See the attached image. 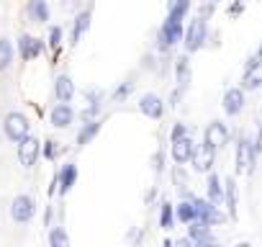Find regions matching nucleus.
<instances>
[{
  "label": "nucleus",
  "mask_w": 262,
  "mask_h": 247,
  "mask_svg": "<svg viewBox=\"0 0 262 247\" xmlns=\"http://www.w3.org/2000/svg\"><path fill=\"white\" fill-rule=\"evenodd\" d=\"M3 134H6L13 145H18L24 137H29V134H31V123H29V118H26L24 113L11 111V113L3 118Z\"/></svg>",
  "instance_id": "obj_1"
},
{
  "label": "nucleus",
  "mask_w": 262,
  "mask_h": 247,
  "mask_svg": "<svg viewBox=\"0 0 262 247\" xmlns=\"http://www.w3.org/2000/svg\"><path fill=\"white\" fill-rule=\"evenodd\" d=\"M34 211H36V203L29 193H18L11 203V219L16 224H29L34 219Z\"/></svg>",
  "instance_id": "obj_2"
},
{
  "label": "nucleus",
  "mask_w": 262,
  "mask_h": 247,
  "mask_svg": "<svg viewBox=\"0 0 262 247\" xmlns=\"http://www.w3.org/2000/svg\"><path fill=\"white\" fill-rule=\"evenodd\" d=\"M206 36H208V26H206V18L201 16V18H195V21L190 24V29L185 31V49H188V54L198 52V49L206 44Z\"/></svg>",
  "instance_id": "obj_3"
},
{
  "label": "nucleus",
  "mask_w": 262,
  "mask_h": 247,
  "mask_svg": "<svg viewBox=\"0 0 262 247\" xmlns=\"http://www.w3.org/2000/svg\"><path fill=\"white\" fill-rule=\"evenodd\" d=\"M39 150H41V142L36 139V137H24L21 142H18V162L29 170V168H34L36 165V160H39Z\"/></svg>",
  "instance_id": "obj_4"
},
{
  "label": "nucleus",
  "mask_w": 262,
  "mask_h": 247,
  "mask_svg": "<svg viewBox=\"0 0 262 247\" xmlns=\"http://www.w3.org/2000/svg\"><path fill=\"white\" fill-rule=\"evenodd\" d=\"M180 39H183V18H172V16H167V21H165L162 29H160V47L167 49V47L178 44Z\"/></svg>",
  "instance_id": "obj_5"
},
{
  "label": "nucleus",
  "mask_w": 262,
  "mask_h": 247,
  "mask_svg": "<svg viewBox=\"0 0 262 247\" xmlns=\"http://www.w3.org/2000/svg\"><path fill=\"white\" fill-rule=\"evenodd\" d=\"M206 145L208 147H224L226 142H229V129H226V123L224 121H211L208 127H206Z\"/></svg>",
  "instance_id": "obj_6"
},
{
  "label": "nucleus",
  "mask_w": 262,
  "mask_h": 247,
  "mask_svg": "<svg viewBox=\"0 0 262 247\" xmlns=\"http://www.w3.org/2000/svg\"><path fill=\"white\" fill-rule=\"evenodd\" d=\"M249 170H254V150L242 137L236 145V173H249Z\"/></svg>",
  "instance_id": "obj_7"
},
{
  "label": "nucleus",
  "mask_w": 262,
  "mask_h": 247,
  "mask_svg": "<svg viewBox=\"0 0 262 247\" xmlns=\"http://www.w3.org/2000/svg\"><path fill=\"white\" fill-rule=\"evenodd\" d=\"M190 162H193V170H198V173H211V165H213V147H208L206 142L198 145V147L193 150Z\"/></svg>",
  "instance_id": "obj_8"
},
{
  "label": "nucleus",
  "mask_w": 262,
  "mask_h": 247,
  "mask_svg": "<svg viewBox=\"0 0 262 247\" xmlns=\"http://www.w3.org/2000/svg\"><path fill=\"white\" fill-rule=\"evenodd\" d=\"M139 111H142L144 116H149V118H162V113H165V103H162L160 95H155V93H144V95L139 98Z\"/></svg>",
  "instance_id": "obj_9"
},
{
  "label": "nucleus",
  "mask_w": 262,
  "mask_h": 247,
  "mask_svg": "<svg viewBox=\"0 0 262 247\" xmlns=\"http://www.w3.org/2000/svg\"><path fill=\"white\" fill-rule=\"evenodd\" d=\"M193 150H195V145H193L190 134H188V137H183V139H175V142L170 145L172 160H175L178 165H185V162H190V157H193Z\"/></svg>",
  "instance_id": "obj_10"
},
{
  "label": "nucleus",
  "mask_w": 262,
  "mask_h": 247,
  "mask_svg": "<svg viewBox=\"0 0 262 247\" xmlns=\"http://www.w3.org/2000/svg\"><path fill=\"white\" fill-rule=\"evenodd\" d=\"M77 183V165H72V162H67L57 175H54V186H59V193L62 196H67L70 191H72V186Z\"/></svg>",
  "instance_id": "obj_11"
},
{
  "label": "nucleus",
  "mask_w": 262,
  "mask_h": 247,
  "mask_svg": "<svg viewBox=\"0 0 262 247\" xmlns=\"http://www.w3.org/2000/svg\"><path fill=\"white\" fill-rule=\"evenodd\" d=\"M49 118H52V127H57V129H67L70 123H72V118H75V111H72L70 103H57V106L52 108Z\"/></svg>",
  "instance_id": "obj_12"
},
{
  "label": "nucleus",
  "mask_w": 262,
  "mask_h": 247,
  "mask_svg": "<svg viewBox=\"0 0 262 247\" xmlns=\"http://www.w3.org/2000/svg\"><path fill=\"white\" fill-rule=\"evenodd\" d=\"M18 52H21L24 59H36V57L44 52V42H41V39H34V36H29V34H24V36L18 39Z\"/></svg>",
  "instance_id": "obj_13"
},
{
  "label": "nucleus",
  "mask_w": 262,
  "mask_h": 247,
  "mask_svg": "<svg viewBox=\"0 0 262 247\" xmlns=\"http://www.w3.org/2000/svg\"><path fill=\"white\" fill-rule=\"evenodd\" d=\"M242 108H244V90L242 88H229L224 93V111L229 116H236V113H242Z\"/></svg>",
  "instance_id": "obj_14"
},
{
  "label": "nucleus",
  "mask_w": 262,
  "mask_h": 247,
  "mask_svg": "<svg viewBox=\"0 0 262 247\" xmlns=\"http://www.w3.org/2000/svg\"><path fill=\"white\" fill-rule=\"evenodd\" d=\"M54 93H57L59 103H70L75 98V83H72V77L70 75H59L57 83H54Z\"/></svg>",
  "instance_id": "obj_15"
},
{
  "label": "nucleus",
  "mask_w": 262,
  "mask_h": 247,
  "mask_svg": "<svg viewBox=\"0 0 262 247\" xmlns=\"http://www.w3.org/2000/svg\"><path fill=\"white\" fill-rule=\"evenodd\" d=\"M188 237H190L193 242H198V244H211V242H213L211 227H206V224H201V221L188 224Z\"/></svg>",
  "instance_id": "obj_16"
},
{
  "label": "nucleus",
  "mask_w": 262,
  "mask_h": 247,
  "mask_svg": "<svg viewBox=\"0 0 262 247\" xmlns=\"http://www.w3.org/2000/svg\"><path fill=\"white\" fill-rule=\"evenodd\" d=\"M29 18L34 24H47L49 21V6H47V0H29Z\"/></svg>",
  "instance_id": "obj_17"
},
{
  "label": "nucleus",
  "mask_w": 262,
  "mask_h": 247,
  "mask_svg": "<svg viewBox=\"0 0 262 247\" xmlns=\"http://www.w3.org/2000/svg\"><path fill=\"white\" fill-rule=\"evenodd\" d=\"M206 193H208V201H211L213 206H219V203L224 201V188H221V180H219V175H216V173H211V175H208Z\"/></svg>",
  "instance_id": "obj_18"
},
{
  "label": "nucleus",
  "mask_w": 262,
  "mask_h": 247,
  "mask_svg": "<svg viewBox=\"0 0 262 247\" xmlns=\"http://www.w3.org/2000/svg\"><path fill=\"white\" fill-rule=\"evenodd\" d=\"M100 132V121L98 118H93V121H85V127L80 129V134H77V147H85V145H90L93 142V137Z\"/></svg>",
  "instance_id": "obj_19"
},
{
  "label": "nucleus",
  "mask_w": 262,
  "mask_h": 247,
  "mask_svg": "<svg viewBox=\"0 0 262 247\" xmlns=\"http://www.w3.org/2000/svg\"><path fill=\"white\" fill-rule=\"evenodd\" d=\"M90 11H80L77 13V18H75V29H72V44H77L80 39H82V34L90 29Z\"/></svg>",
  "instance_id": "obj_20"
},
{
  "label": "nucleus",
  "mask_w": 262,
  "mask_h": 247,
  "mask_svg": "<svg viewBox=\"0 0 262 247\" xmlns=\"http://www.w3.org/2000/svg\"><path fill=\"white\" fill-rule=\"evenodd\" d=\"M175 214H178V219H180L183 224H193V221H198V214H195V206H193V196H190V201L178 203Z\"/></svg>",
  "instance_id": "obj_21"
},
{
  "label": "nucleus",
  "mask_w": 262,
  "mask_h": 247,
  "mask_svg": "<svg viewBox=\"0 0 262 247\" xmlns=\"http://www.w3.org/2000/svg\"><path fill=\"white\" fill-rule=\"evenodd\" d=\"M13 62V44L8 39H0V72H6Z\"/></svg>",
  "instance_id": "obj_22"
},
{
  "label": "nucleus",
  "mask_w": 262,
  "mask_h": 247,
  "mask_svg": "<svg viewBox=\"0 0 262 247\" xmlns=\"http://www.w3.org/2000/svg\"><path fill=\"white\" fill-rule=\"evenodd\" d=\"M175 70H178V85H180L178 90H185L188 83H190V65H188V57H180Z\"/></svg>",
  "instance_id": "obj_23"
},
{
  "label": "nucleus",
  "mask_w": 262,
  "mask_h": 247,
  "mask_svg": "<svg viewBox=\"0 0 262 247\" xmlns=\"http://www.w3.org/2000/svg\"><path fill=\"white\" fill-rule=\"evenodd\" d=\"M226 188H224V198H226V206H229V214L231 216H236V183L229 178L226 183H224Z\"/></svg>",
  "instance_id": "obj_24"
},
{
  "label": "nucleus",
  "mask_w": 262,
  "mask_h": 247,
  "mask_svg": "<svg viewBox=\"0 0 262 247\" xmlns=\"http://www.w3.org/2000/svg\"><path fill=\"white\" fill-rule=\"evenodd\" d=\"M188 8H190V0H170V3H167V16H172V18H185Z\"/></svg>",
  "instance_id": "obj_25"
},
{
  "label": "nucleus",
  "mask_w": 262,
  "mask_h": 247,
  "mask_svg": "<svg viewBox=\"0 0 262 247\" xmlns=\"http://www.w3.org/2000/svg\"><path fill=\"white\" fill-rule=\"evenodd\" d=\"M49 247H70V237L62 227H54L49 232Z\"/></svg>",
  "instance_id": "obj_26"
},
{
  "label": "nucleus",
  "mask_w": 262,
  "mask_h": 247,
  "mask_svg": "<svg viewBox=\"0 0 262 247\" xmlns=\"http://www.w3.org/2000/svg\"><path fill=\"white\" fill-rule=\"evenodd\" d=\"M172 221H175V211H172V203L165 201L162 209H160V227L162 229H172Z\"/></svg>",
  "instance_id": "obj_27"
},
{
  "label": "nucleus",
  "mask_w": 262,
  "mask_h": 247,
  "mask_svg": "<svg viewBox=\"0 0 262 247\" xmlns=\"http://www.w3.org/2000/svg\"><path fill=\"white\" fill-rule=\"evenodd\" d=\"M259 85H262V77H259V75H252V72H247L244 80H242V88H244V90H257Z\"/></svg>",
  "instance_id": "obj_28"
},
{
  "label": "nucleus",
  "mask_w": 262,
  "mask_h": 247,
  "mask_svg": "<svg viewBox=\"0 0 262 247\" xmlns=\"http://www.w3.org/2000/svg\"><path fill=\"white\" fill-rule=\"evenodd\" d=\"M59 44H62V29H59V26H52V29H49V47L57 52Z\"/></svg>",
  "instance_id": "obj_29"
},
{
  "label": "nucleus",
  "mask_w": 262,
  "mask_h": 247,
  "mask_svg": "<svg viewBox=\"0 0 262 247\" xmlns=\"http://www.w3.org/2000/svg\"><path fill=\"white\" fill-rule=\"evenodd\" d=\"M183 137H188V127H185V123H175V127H172V134H170V142L183 139Z\"/></svg>",
  "instance_id": "obj_30"
},
{
  "label": "nucleus",
  "mask_w": 262,
  "mask_h": 247,
  "mask_svg": "<svg viewBox=\"0 0 262 247\" xmlns=\"http://www.w3.org/2000/svg\"><path fill=\"white\" fill-rule=\"evenodd\" d=\"M128 93H131V83H123V85H121V88L113 93V98H116V100H123Z\"/></svg>",
  "instance_id": "obj_31"
},
{
  "label": "nucleus",
  "mask_w": 262,
  "mask_h": 247,
  "mask_svg": "<svg viewBox=\"0 0 262 247\" xmlns=\"http://www.w3.org/2000/svg\"><path fill=\"white\" fill-rule=\"evenodd\" d=\"M44 155H47V160H54L57 157V142H47V147H44Z\"/></svg>",
  "instance_id": "obj_32"
},
{
  "label": "nucleus",
  "mask_w": 262,
  "mask_h": 247,
  "mask_svg": "<svg viewBox=\"0 0 262 247\" xmlns=\"http://www.w3.org/2000/svg\"><path fill=\"white\" fill-rule=\"evenodd\" d=\"M239 13H242V0H239L234 8H229V16H239Z\"/></svg>",
  "instance_id": "obj_33"
},
{
  "label": "nucleus",
  "mask_w": 262,
  "mask_h": 247,
  "mask_svg": "<svg viewBox=\"0 0 262 247\" xmlns=\"http://www.w3.org/2000/svg\"><path fill=\"white\" fill-rule=\"evenodd\" d=\"M75 6V0H64V8H72Z\"/></svg>",
  "instance_id": "obj_34"
},
{
  "label": "nucleus",
  "mask_w": 262,
  "mask_h": 247,
  "mask_svg": "<svg viewBox=\"0 0 262 247\" xmlns=\"http://www.w3.org/2000/svg\"><path fill=\"white\" fill-rule=\"evenodd\" d=\"M162 247H175V242H170V239H165V244Z\"/></svg>",
  "instance_id": "obj_35"
},
{
  "label": "nucleus",
  "mask_w": 262,
  "mask_h": 247,
  "mask_svg": "<svg viewBox=\"0 0 262 247\" xmlns=\"http://www.w3.org/2000/svg\"><path fill=\"white\" fill-rule=\"evenodd\" d=\"M236 247H249V244H247V242H239V244H236Z\"/></svg>",
  "instance_id": "obj_36"
},
{
  "label": "nucleus",
  "mask_w": 262,
  "mask_h": 247,
  "mask_svg": "<svg viewBox=\"0 0 262 247\" xmlns=\"http://www.w3.org/2000/svg\"><path fill=\"white\" fill-rule=\"evenodd\" d=\"M257 57H259V62H262V47H259V52H257Z\"/></svg>",
  "instance_id": "obj_37"
},
{
  "label": "nucleus",
  "mask_w": 262,
  "mask_h": 247,
  "mask_svg": "<svg viewBox=\"0 0 262 247\" xmlns=\"http://www.w3.org/2000/svg\"><path fill=\"white\" fill-rule=\"evenodd\" d=\"M208 3H211V6H213V3H219V0H208Z\"/></svg>",
  "instance_id": "obj_38"
}]
</instances>
